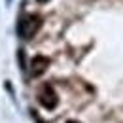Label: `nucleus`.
<instances>
[{
    "instance_id": "1",
    "label": "nucleus",
    "mask_w": 123,
    "mask_h": 123,
    "mask_svg": "<svg viewBox=\"0 0 123 123\" xmlns=\"http://www.w3.org/2000/svg\"><path fill=\"white\" fill-rule=\"evenodd\" d=\"M40 25H42V19L38 15H23L21 21H19V25H17V32L21 34V38L29 40V38H32L36 34V31L40 29Z\"/></svg>"
},
{
    "instance_id": "4",
    "label": "nucleus",
    "mask_w": 123,
    "mask_h": 123,
    "mask_svg": "<svg viewBox=\"0 0 123 123\" xmlns=\"http://www.w3.org/2000/svg\"><path fill=\"white\" fill-rule=\"evenodd\" d=\"M38 2H40V4H44V2H49V0H38Z\"/></svg>"
},
{
    "instance_id": "3",
    "label": "nucleus",
    "mask_w": 123,
    "mask_h": 123,
    "mask_svg": "<svg viewBox=\"0 0 123 123\" xmlns=\"http://www.w3.org/2000/svg\"><path fill=\"white\" fill-rule=\"evenodd\" d=\"M47 62L49 61H47L46 57H36V59L32 61V74H34V76L42 74V72L47 68Z\"/></svg>"
},
{
    "instance_id": "5",
    "label": "nucleus",
    "mask_w": 123,
    "mask_h": 123,
    "mask_svg": "<svg viewBox=\"0 0 123 123\" xmlns=\"http://www.w3.org/2000/svg\"><path fill=\"white\" fill-rule=\"evenodd\" d=\"M68 123H76V121H68Z\"/></svg>"
},
{
    "instance_id": "2",
    "label": "nucleus",
    "mask_w": 123,
    "mask_h": 123,
    "mask_svg": "<svg viewBox=\"0 0 123 123\" xmlns=\"http://www.w3.org/2000/svg\"><path fill=\"white\" fill-rule=\"evenodd\" d=\"M38 100H40L46 108H53L55 104H57V97H55V93H53V89H51L49 85H44V87L40 89Z\"/></svg>"
}]
</instances>
